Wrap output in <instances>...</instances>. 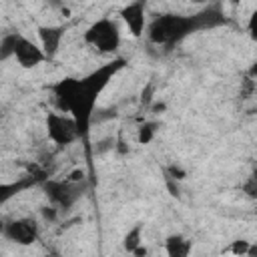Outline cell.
Returning <instances> with one entry per match:
<instances>
[{
    "label": "cell",
    "instance_id": "cell-6",
    "mask_svg": "<svg viewBox=\"0 0 257 257\" xmlns=\"http://www.w3.org/2000/svg\"><path fill=\"white\" fill-rule=\"evenodd\" d=\"M4 235L14 241V243H20V245H30L36 235H38V225L34 219H18V221H12L4 227Z\"/></svg>",
    "mask_w": 257,
    "mask_h": 257
},
{
    "label": "cell",
    "instance_id": "cell-8",
    "mask_svg": "<svg viewBox=\"0 0 257 257\" xmlns=\"http://www.w3.org/2000/svg\"><path fill=\"white\" fill-rule=\"evenodd\" d=\"M38 36H40V48H42L44 56L52 58L58 52L60 40L64 36V28L62 26H40L38 28Z\"/></svg>",
    "mask_w": 257,
    "mask_h": 257
},
{
    "label": "cell",
    "instance_id": "cell-2",
    "mask_svg": "<svg viewBox=\"0 0 257 257\" xmlns=\"http://www.w3.org/2000/svg\"><path fill=\"white\" fill-rule=\"evenodd\" d=\"M223 22H225V16L219 12V8H209V10H203L199 14H189V16L161 14V16H155L151 20V24L147 26V32L155 44L171 48L173 44L181 42L189 34L203 30V28H209V26L223 24Z\"/></svg>",
    "mask_w": 257,
    "mask_h": 257
},
{
    "label": "cell",
    "instance_id": "cell-14",
    "mask_svg": "<svg viewBox=\"0 0 257 257\" xmlns=\"http://www.w3.org/2000/svg\"><path fill=\"white\" fill-rule=\"evenodd\" d=\"M233 251H235V253H247V243H241V245H239V243H237V245H235V249H233Z\"/></svg>",
    "mask_w": 257,
    "mask_h": 257
},
{
    "label": "cell",
    "instance_id": "cell-11",
    "mask_svg": "<svg viewBox=\"0 0 257 257\" xmlns=\"http://www.w3.org/2000/svg\"><path fill=\"white\" fill-rule=\"evenodd\" d=\"M26 183H16V185H0V205L6 201V199H10L18 189H22Z\"/></svg>",
    "mask_w": 257,
    "mask_h": 257
},
{
    "label": "cell",
    "instance_id": "cell-7",
    "mask_svg": "<svg viewBox=\"0 0 257 257\" xmlns=\"http://www.w3.org/2000/svg\"><path fill=\"white\" fill-rule=\"evenodd\" d=\"M122 20L126 22L133 36H141L145 30V0H135L120 12Z\"/></svg>",
    "mask_w": 257,
    "mask_h": 257
},
{
    "label": "cell",
    "instance_id": "cell-4",
    "mask_svg": "<svg viewBox=\"0 0 257 257\" xmlns=\"http://www.w3.org/2000/svg\"><path fill=\"white\" fill-rule=\"evenodd\" d=\"M84 40L100 52H114L120 44V32L114 20L100 18L84 32Z\"/></svg>",
    "mask_w": 257,
    "mask_h": 257
},
{
    "label": "cell",
    "instance_id": "cell-5",
    "mask_svg": "<svg viewBox=\"0 0 257 257\" xmlns=\"http://www.w3.org/2000/svg\"><path fill=\"white\" fill-rule=\"evenodd\" d=\"M46 126H48V135L56 145H70L72 141L80 139L78 137V128L76 122L72 120V116H64L58 112H50L46 118Z\"/></svg>",
    "mask_w": 257,
    "mask_h": 257
},
{
    "label": "cell",
    "instance_id": "cell-16",
    "mask_svg": "<svg viewBox=\"0 0 257 257\" xmlns=\"http://www.w3.org/2000/svg\"><path fill=\"white\" fill-rule=\"evenodd\" d=\"M80 2H84V0H80Z\"/></svg>",
    "mask_w": 257,
    "mask_h": 257
},
{
    "label": "cell",
    "instance_id": "cell-9",
    "mask_svg": "<svg viewBox=\"0 0 257 257\" xmlns=\"http://www.w3.org/2000/svg\"><path fill=\"white\" fill-rule=\"evenodd\" d=\"M46 191H48V197H50L54 203L64 205V207H68V205L78 197V189L72 187V181L48 183V185H46Z\"/></svg>",
    "mask_w": 257,
    "mask_h": 257
},
{
    "label": "cell",
    "instance_id": "cell-10",
    "mask_svg": "<svg viewBox=\"0 0 257 257\" xmlns=\"http://www.w3.org/2000/svg\"><path fill=\"white\" fill-rule=\"evenodd\" d=\"M191 249V243L185 241L183 237H169L167 241V253L171 257H185Z\"/></svg>",
    "mask_w": 257,
    "mask_h": 257
},
{
    "label": "cell",
    "instance_id": "cell-15",
    "mask_svg": "<svg viewBox=\"0 0 257 257\" xmlns=\"http://www.w3.org/2000/svg\"><path fill=\"white\" fill-rule=\"evenodd\" d=\"M193 2H203V0H193Z\"/></svg>",
    "mask_w": 257,
    "mask_h": 257
},
{
    "label": "cell",
    "instance_id": "cell-12",
    "mask_svg": "<svg viewBox=\"0 0 257 257\" xmlns=\"http://www.w3.org/2000/svg\"><path fill=\"white\" fill-rule=\"evenodd\" d=\"M139 235H141V227L137 225V227L126 235V241H124V245H126L128 251H135V249H137V245H139Z\"/></svg>",
    "mask_w": 257,
    "mask_h": 257
},
{
    "label": "cell",
    "instance_id": "cell-13",
    "mask_svg": "<svg viewBox=\"0 0 257 257\" xmlns=\"http://www.w3.org/2000/svg\"><path fill=\"white\" fill-rule=\"evenodd\" d=\"M153 135H155V124L147 122V124H143V126H141V133H139V141H141V143H149V141L153 139Z\"/></svg>",
    "mask_w": 257,
    "mask_h": 257
},
{
    "label": "cell",
    "instance_id": "cell-3",
    "mask_svg": "<svg viewBox=\"0 0 257 257\" xmlns=\"http://www.w3.org/2000/svg\"><path fill=\"white\" fill-rule=\"evenodd\" d=\"M8 54H14L16 60H18L24 68L36 66V64H40L42 60H46L42 48L36 46L32 40L24 38V36L18 34V32L8 34V36L0 42V58H6Z\"/></svg>",
    "mask_w": 257,
    "mask_h": 257
},
{
    "label": "cell",
    "instance_id": "cell-1",
    "mask_svg": "<svg viewBox=\"0 0 257 257\" xmlns=\"http://www.w3.org/2000/svg\"><path fill=\"white\" fill-rule=\"evenodd\" d=\"M122 66H124V60L116 58L82 78H62L56 84H52L50 90L56 96L58 108L72 116L80 139H86L88 135V126H90L92 112L100 92L106 88V84Z\"/></svg>",
    "mask_w": 257,
    "mask_h": 257
}]
</instances>
